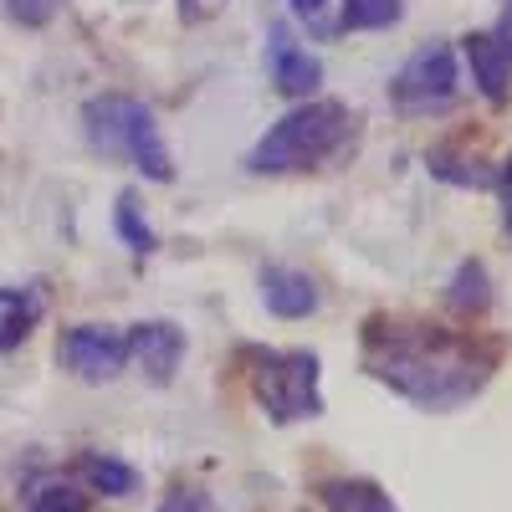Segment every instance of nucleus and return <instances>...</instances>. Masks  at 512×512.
Returning a JSON list of instances; mask_svg holds the SVG:
<instances>
[{
	"label": "nucleus",
	"instance_id": "nucleus-15",
	"mask_svg": "<svg viewBox=\"0 0 512 512\" xmlns=\"http://www.w3.org/2000/svg\"><path fill=\"white\" fill-rule=\"evenodd\" d=\"M446 308H451V313H461V318H482V313L492 308V277H487V262L466 256V262L451 272Z\"/></svg>",
	"mask_w": 512,
	"mask_h": 512
},
{
	"label": "nucleus",
	"instance_id": "nucleus-24",
	"mask_svg": "<svg viewBox=\"0 0 512 512\" xmlns=\"http://www.w3.org/2000/svg\"><path fill=\"white\" fill-rule=\"evenodd\" d=\"M502 11H512V0H502Z\"/></svg>",
	"mask_w": 512,
	"mask_h": 512
},
{
	"label": "nucleus",
	"instance_id": "nucleus-18",
	"mask_svg": "<svg viewBox=\"0 0 512 512\" xmlns=\"http://www.w3.org/2000/svg\"><path fill=\"white\" fill-rule=\"evenodd\" d=\"M425 169H431L436 180L456 185V190H497V169H477L472 159H461L451 149H431L425 154Z\"/></svg>",
	"mask_w": 512,
	"mask_h": 512
},
{
	"label": "nucleus",
	"instance_id": "nucleus-22",
	"mask_svg": "<svg viewBox=\"0 0 512 512\" xmlns=\"http://www.w3.org/2000/svg\"><path fill=\"white\" fill-rule=\"evenodd\" d=\"M282 6H287V16H292V21H308L313 31H328V26H323L328 0H282Z\"/></svg>",
	"mask_w": 512,
	"mask_h": 512
},
{
	"label": "nucleus",
	"instance_id": "nucleus-7",
	"mask_svg": "<svg viewBox=\"0 0 512 512\" xmlns=\"http://www.w3.org/2000/svg\"><path fill=\"white\" fill-rule=\"evenodd\" d=\"M128 369H139L144 384H154V390H169L185 364V349H190V338L175 318H139V323H128Z\"/></svg>",
	"mask_w": 512,
	"mask_h": 512
},
{
	"label": "nucleus",
	"instance_id": "nucleus-10",
	"mask_svg": "<svg viewBox=\"0 0 512 512\" xmlns=\"http://www.w3.org/2000/svg\"><path fill=\"white\" fill-rule=\"evenodd\" d=\"M47 282L26 277V282H0V359L31 344V333L47 318Z\"/></svg>",
	"mask_w": 512,
	"mask_h": 512
},
{
	"label": "nucleus",
	"instance_id": "nucleus-21",
	"mask_svg": "<svg viewBox=\"0 0 512 512\" xmlns=\"http://www.w3.org/2000/svg\"><path fill=\"white\" fill-rule=\"evenodd\" d=\"M231 6V0H175V11L185 26H205V21H216L221 11Z\"/></svg>",
	"mask_w": 512,
	"mask_h": 512
},
{
	"label": "nucleus",
	"instance_id": "nucleus-12",
	"mask_svg": "<svg viewBox=\"0 0 512 512\" xmlns=\"http://www.w3.org/2000/svg\"><path fill=\"white\" fill-rule=\"evenodd\" d=\"M262 303H267L272 318L297 323V318H313V313L323 308V292H318V282H313L303 267L272 262V267H262Z\"/></svg>",
	"mask_w": 512,
	"mask_h": 512
},
{
	"label": "nucleus",
	"instance_id": "nucleus-1",
	"mask_svg": "<svg viewBox=\"0 0 512 512\" xmlns=\"http://www.w3.org/2000/svg\"><path fill=\"white\" fill-rule=\"evenodd\" d=\"M359 364L374 384H384L405 405L451 415L461 405H472L492 384L502 349L492 338L466 333V328L374 313L364 323V338H359Z\"/></svg>",
	"mask_w": 512,
	"mask_h": 512
},
{
	"label": "nucleus",
	"instance_id": "nucleus-3",
	"mask_svg": "<svg viewBox=\"0 0 512 512\" xmlns=\"http://www.w3.org/2000/svg\"><path fill=\"white\" fill-rule=\"evenodd\" d=\"M82 144L98 159H118L134 175H144L149 185H175V154H169L159 118L144 98L134 93H93L77 113Z\"/></svg>",
	"mask_w": 512,
	"mask_h": 512
},
{
	"label": "nucleus",
	"instance_id": "nucleus-11",
	"mask_svg": "<svg viewBox=\"0 0 512 512\" xmlns=\"http://www.w3.org/2000/svg\"><path fill=\"white\" fill-rule=\"evenodd\" d=\"M67 472L88 487L93 497H108V502H128V497L144 487V472H139L134 461H123V456H113V451H98V446L77 451Z\"/></svg>",
	"mask_w": 512,
	"mask_h": 512
},
{
	"label": "nucleus",
	"instance_id": "nucleus-6",
	"mask_svg": "<svg viewBox=\"0 0 512 512\" xmlns=\"http://www.w3.org/2000/svg\"><path fill=\"white\" fill-rule=\"evenodd\" d=\"M57 364L77 384H113L128 369V333L118 323H67L57 333Z\"/></svg>",
	"mask_w": 512,
	"mask_h": 512
},
{
	"label": "nucleus",
	"instance_id": "nucleus-23",
	"mask_svg": "<svg viewBox=\"0 0 512 512\" xmlns=\"http://www.w3.org/2000/svg\"><path fill=\"white\" fill-rule=\"evenodd\" d=\"M497 205H502V231L512 236V154L497 169Z\"/></svg>",
	"mask_w": 512,
	"mask_h": 512
},
{
	"label": "nucleus",
	"instance_id": "nucleus-20",
	"mask_svg": "<svg viewBox=\"0 0 512 512\" xmlns=\"http://www.w3.org/2000/svg\"><path fill=\"white\" fill-rule=\"evenodd\" d=\"M154 512H216V502H210V492H200V487H175Z\"/></svg>",
	"mask_w": 512,
	"mask_h": 512
},
{
	"label": "nucleus",
	"instance_id": "nucleus-5",
	"mask_svg": "<svg viewBox=\"0 0 512 512\" xmlns=\"http://www.w3.org/2000/svg\"><path fill=\"white\" fill-rule=\"evenodd\" d=\"M461 93V67H456V47L451 41H425L415 47L400 72L390 77V103L405 118H425V113H446Z\"/></svg>",
	"mask_w": 512,
	"mask_h": 512
},
{
	"label": "nucleus",
	"instance_id": "nucleus-17",
	"mask_svg": "<svg viewBox=\"0 0 512 512\" xmlns=\"http://www.w3.org/2000/svg\"><path fill=\"white\" fill-rule=\"evenodd\" d=\"M405 21V0H344L338 6L333 31L338 36H354V31H390Z\"/></svg>",
	"mask_w": 512,
	"mask_h": 512
},
{
	"label": "nucleus",
	"instance_id": "nucleus-13",
	"mask_svg": "<svg viewBox=\"0 0 512 512\" xmlns=\"http://www.w3.org/2000/svg\"><path fill=\"white\" fill-rule=\"evenodd\" d=\"M93 492L82 487L72 472H36L26 482V497H21V512H93Z\"/></svg>",
	"mask_w": 512,
	"mask_h": 512
},
{
	"label": "nucleus",
	"instance_id": "nucleus-16",
	"mask_svg": "<svg viewBox=\"0 0 512 512\" xmlns=\"http://www.w3.org/2000/svg\"><path fill=\"white\" fill-rule=\"evenodd\" d=\"M113 231H118V241L134 251V256H154L159 251V231L144 216L139 190H118V200H113Z\"/></svg>",
	"mask_w": 512,
	"mask_h": 512
},
{
	"label": "nucleus",
	"instance_id": "nucleus-2",
	"mask_svg": "<svg viewBox=\"0 0 512 512\" xmlns=\"http://www.w3.org/2000/svg\"><path fill=\"white\" fill-rule=\"evenodd\" d=\"M354 108L338 98H308L292 103L262 139L246 149V175H303V169L328 164L333 154H344L354 139Z\"/></svg>",
	"mask_w": 512,
	"mask_h": 512
},
{
	"label": "nucleus",
	"instance_id": "nucleus-9",
	"mask_svg": "<svg viewBox=\"0 0 512 512\" xmlns=\"http://www.w3.org/2000/svg\"><path fill=\"white\" fill-rule=\"evenodd\" d=\"M267 72H272V88H277L287 103H308V98H318V88H323V57L308 52L282 21L267 31Z\"/></svg>",
	"mask_w": 512,
	"mask_h": 512
},
{
	"label": "nucleus",
	"instance_id": "nucleus-19",
	"mask_svg": "<svg viewBox=\"0 0 512 512\" xmlns=\"http://www.w3.org/2000/svg\"><path fill=\"white\" fill-rule=\"evenodd\" d=\"M67 0H0V16L21 31H47L57 16H62Z\"/></svg>",
	"mask_w": 512,
	"mask_h": 512
},
{
	"label": "nucleus",
	"instance_id": "nucleus-14",
	"mask_svg": "<svg viewBox=\"0 0 512 512\" xmlns=\"http://www.w3.org/2000/svg\"><path fill=\"white\" fill-rule=\"evenodd\" d=\"M318 502L323 512H400V502L374 477H328L318 487Z\"/></svg>",
	"mask_w": 512,
	"mask_h": 512
},
{
	"label": "nucleus",
	"instance_id": "nucleus-8",
	"mask_svg": "<svg viewBox=\"0 0 512 512\" xmlns=\"http://www.w3.org/2000/svg\"><path fill=\"white\" fill-rule=\"evenodd\" d=\"M461 57H466V72H472V88L487 103H507L512 98V11H502L497 26L466 31Z\"/></svg>",
	"mask_w": 512,
	"mask_h": 512
},
{
	"label": "nucleus",
	"instance_id": "nucleus-4",
	"mask_svg": "<svg viewBox=\"0 0 512 512\" xmlns=\"http://www.w3.org/2000/svg\"><path fill=\"white\" fill-rule=\"evenodd\" d=\"M241 364H246V390H251L256 410H262L267 425H277V431L318 420L328 410V400H323V359L313 349H262V344H251V349H241Z\"/></svg>",
	"mask_w": 512,
	"mask_h": 512
}]
</instances>
